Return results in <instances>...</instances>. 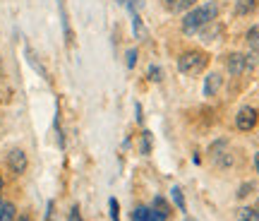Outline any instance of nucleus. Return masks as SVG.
<instances>
[{
  "mask_svg": "<svg viewBox=\"0 0 259 221\" xmlns=\"http://www.w3.org/2000/svg\"><path fill=\"white\" fill-rule=\"evenodd\" d=\"M219 17V5L209 0L204 5H194L190 12H185V19H183V31L185 34H197L202 27H206L209 22H216Z\"/></svg>",
  "mask_w": 259,
  "mask_h": 221,
  "instance_id": "f257e3e1",
  "label": "nucleus"
},
{
  "mask_svg": "<svg viewBox=\"0 0 259 221\" xmlns=\"http://www.w3.org/2000/svg\"><path fill=\"white\" fill-rule=\"evenodd\" d=\"M209 65V53L202 51V48H187L185 53H180L178 58V70L187 77H194V75H202Z\"/></svg>",
  "mask_w": 259,
  "mask_h": 221,
  "instance_id": "f03ea898",
  "label": "nucleus"
},
{
  "mask_svg": "<svg viewBox=\"0 0 259 221\" xmlns=\"http://www.w3.org/2000/svg\"><path fill=\"white\" fill-rule=\"evenodd\" d=\"M254 67V58L247 53H231L226 58V70L233 75V77H240V75L250 72Z\"/></svg>",
  "mask_w": 259,
  "mask_h": 221,
  "instance_id": "7ed1b4c3",
  "label": "nucleus"
},
{
  "mask_svg": "<svg viewBox=\"0 0 259 221\" xmlns=\"http://www.w3.org/2000/svg\"><path fill=\"white\" fill-rule=\"evenodd\" d=\"M257 120H259L257 108L242 106V108L238 110V116H235V125H238V130H242V132H250V130H254Z\"/></svg>",
  "mask_w": 259,
  "mask_h": 221,
  "instance_id": "20e7f679",
  "label": "nucleus"
},
{
  "mask_svg": "<svg viewBox=\"0 0 259 221\" xmlns=\"http://www.w3.org/2000/svg\"><path fill=\"white\" fill-rule=\"evenodd\" d=\"M8 166L12 173H17V175L24 173L29 166V159H27V154H24V149H12L8 154Z\"/></svg>",
  "mask_w": 259,
  "mask_h": 221,
  "instance_id": "39448f33",
  "label": "nucleus"
},
{
  "mask_svg": "<svg viewBox=\"0 0 259 221\" xmlns=\"http://www.w3.org/2000/svg\"><path fill=\"white\" fill-rule=\"evenodd\" d=\"M223 87V75L221 72H209L204 77V96H216V94L221 92Z\"/></svg>",
  "mask_w": 259,
  "mask_h": 221,
  "instance_id": "423d86ee",
  "label": "nucleus"
},
{
  "mask_svg": "<svg viewBox=\"0 0 259 221\" xmlns=\"http://www.w3.org/2000/svg\"><path fill=\"white\" fill-rule=\"evenodd\" d=\"M132 221H166V219H163L154 207L139 204V207H135V212H132Z\"/></svg>",
  "mask_w": 259,
  "mask_h": 221,
  "instance_id": "0eeeda50",
  "label": "nucleus"
},
{
  "mask_svg": "<svg viewBox=\"0 0 259 221\" xmlns=\"http://www.w3.org/2000/svg\"><path fill=\"white\" fill-rule=\"evenodd\" d=\"M221 31H223V27L219 24V22H209V24H206V27H202L197 34L202 36V41H206V44H209V41H216V39L221 36Z\"/></svg>",
  "mask_w": 259,
  "mask_h": 221,
  "instance_id": "6e6552de",
  "label": "nucleus"
},
{
  "mask_svg": "<svg viewBox=\"0 0 259 221\" xmlns=\"http://www.w3.org/2000/svg\"><path fill=\"white\" fill-rule=\"evenodd\" d=\"M257 10V0H235V15L238 17H247Z\"/></svg>",
  "mask_w": 259,
  "mask_h": 221,
  "instance_id": "1a4fd4ad",
  "label": "nucleus"
},
{
  "mask_svg": "<svg viewBox=\"0 0 259 221\" xmlns=\"http://www.w3.org/2000/svg\"><path fill=\"white\" fill-rule=\"evenodd\" d=\"M130 17H132V31H135V39H144L147 36V29L142 24V17H139L137 10H130Z\"/></svg>",
  "mask_w": 259,
  "mask_h": 221,
  "instance_id": "9d476101",
  "label": "nucleus"
},
{
  "mask_svg": "<svg viewBox=\"0 0 259 221\" xmlns=\"http://www.w3.org/2000/svg\"><path fill=\"white\" fill-rule=\"evenodd\" d=\"M245 41H247V48H250V51L259 53V24H254V27L247 29V34H245Z\"/></svg>",
  "mask_w": 259,
  "mask_h": 221,
  "instance_id": "9b49d317",
  "label": "nucleus"
},
{
  "mask_svg": "<svg viewBox=\"0 0 259 221\" xmlns=\"http://www.w3.org/2000/svg\"><path fill=\"white\" fill-rule=\"evenodd\" d=\"M17 216V207L12 202H3L0 204V221H15Z\"/></svg>",
  "mask_w": 259,
  "mask_h": 221,
  "instance_id": "f8f14e48",
  "label": "nucleus"
},
{
  "mask_svg": "<svg viewBox=\"0 0 259 221\" xmlns=\"http://www.w3.org/2000/svg\"><path fill=\"white\" fill-rule=\"evenodd\" d=\"M151 207H154V209H156L163 219H168V216H170V207H168V202L161 197V195H158V197H154V204H151Z\"/></svg>",
  "mask_w": 259,
  "mask_h": 221,
  "instance_id": "ddd939ff",
  "label": "nucleus"
},
{
  "mask_svg": "<svg viewBox=\"0 0 259 221\" xmlns=\"http://www.w3.org/2000/svg\"><path fill=\"white\" fill-rule=\"evenodd\" d=\"M238 221H259V212L254 207H242L238 212Z\"/></svg>",
  "mask_w": 259,
  "mask_h": 221,
  "instance_id": "4468645a",
  "label": "nucleus"
},
{
  "mask_svg": "<svg viewBox=\"0 0 259 221\" xmlns=\"http://www.w3.org/2000/svg\"><path fill=\"white\" fill-rule=\"evenodd\" d=\"M194 5H197V0H173V3H170V12H185L187 8H194Z\"/></svg>",
  "mask_w": 259,
  "mask_h": 221,
  "instance_id": "2eb2a0df",
  "label": "nucleus"
},
{
  "mask_svg": "<svg viewBox=\"0 0 259 221\" xmlns=\"http://www.w3.org/2000/svg\"><path fill=\"white\" fill-rule=\"evenodd\" d=\"M170 195H173V200H176L178 209H180V212H187V202H185V197H183V190H180L178 185L170 188Z\"/></svg>",
  "mask_w": 259,
  "mask_h": 221,
  "instance_id": "dca6fc26",
  "label": "nucleus"
},
{
  "mask_svg": "<svg viewBox=\"0 0 259 221\" xmlns=\"http://www.w3.org/2000/svg\"><path fill=\"white\" fill-rule=\"evenodd\" d=\"M147 77L151 80V82H161V80H163V70H161L158 65H149Z\"/></svg>",
  "mask_w": 259,
  "mask_h": 221,
  "instance_id": "f3484780",
  "label": "nucleus"
},
{
  "mask_svg": "<svg viewBox=\"0 0 259 221\" xmlns=\"http://www.w3.org/2000/svg\"><path fill=\"white\" fill-rule=\"evenodd\" d=\"M125 65H127V70H132L137 65V48H130L127 53H125Z\"/></svg>",
  "mask_w": 259,
  "mask_h": 221,
  "instance_id": "a211bd4d",
  "label": "nucleus"
},
{
  "mask_svg": "<svg viewBox=\"0 0 259 221\" xmlns=\"http://www.w3.org/2000/svg\"><path fill=\"white\" fill-rule=\"evenodd\" d=\"M111 219L120 221V207H118V200H115V197H111Z\"/></svg>",
  "mask_w": 259,
  "mask_h": 221,
  "instance_id": "6ab92c4d",
  "label": "nucleus"
},
{
  "mask_svg": "<svg viewBox=\"0 0 259 221\" xmlns=\"http://www.w3.org/2000/svg\"><path fill=\"white\" fill-rule=\"evenodd\" d=\"M149 149H151V135L142 132V154H149Z\"/></svg>",
  "mask_w": 259,
  "mask_h": 221,
  "instance_id": "aec40b11",
  "label": "nucleus"
},
{
  "mask_svg": "<svg viewBox=\"0 0 259 221\" xmlns=\"http://www.w3.org/2000/svg\"><path fill=\"white\" fill-rule=\"evenodd\" d=\"M67 221H84L82 214H79V207H72V209H70V216H67Z\"/></svg>",
  "mask_w": 259,
  "mask_h": 221,
  "instance_id": "412c9836",
  "label": "nucleus"
},
{
  "mask_svg": "<svg viewBox=\"0 0 259 221\" xmlns=\"http://www.w3.org/2000/svg\"><path fill=\"white\" fill-rule=\"evenodd\" d=\"M252 188H254V185H252V183H245V185H242V188H240V193H238V197H247V195H250V190H252Z\"/></svg>",
  "mask_w": 259,
  "mask_h": 221,
  "instance_id": "4be33fe9",
  "label": "nucleus"
},
{
  "mask_svg": "<svg viewBox=\"0 0 259 221\" xmlns=\"http://www.w3.org/2000/svg\"><path fill=\"white\" fill-rule=\"evenodd\" d=\"M137 120H139V123L144 120V116H142V106H139V103H137Z\"/></svg>",
  "mask_w": 259,
  "mask_h": 221,
  "instance_id": "5701e85b",
  "label": "nucleus"
},
{
  "mask_svg": "<svg viewBox=\"0 0 259 221\" xmlns=\"http://www.w3.org/2000/svg\"><path fill=\"white\" fill-rule=\"evenodd\" d=\"M254 168H257V173H259V152L254 154Z\"/></svg>",
  "mask_w": 259,
  "mask_h": 221,
  "instance_id": "b1692460",
  "label": "nucleus"
},
{
  "mask_svg": "<svg viewBox=\"0 0 259 221\" xmlns=\"http://www.w3.org/2000/svg\"><path fill=\"white\" fill-rule=\"evenodd\" d=\"M115 3H118V5H127L130 0H115Z\"/></svg>",
  "mask_w": 259,
  "mask_h": 221,
  "instance_id": "393cba45",
  "label": "nucleus"
},
{
  "mask_svg": "<svg viewBox=\"0 0 259 221\" xmlns=\"http://www.w3.org/2000/svg\"><path fill=\"white\" fill-rule=\"evenodd\" d=\"M161 3H163L166 8H170V3H173V0H161Z\"/></svg>",
  "mask_w": 259,
  "mask_h": 221,
  "instance_id": "a878e982",
  "label": "nucleus"
},
{
  "mask_svg": "<svg viewBox=\"0 0 259 221\" xmlns=\"http://www.w3.org/2000/svg\"><path fill=\"white\" fill-rule=\"evenodd\" d=\"M15 221H29V216H19V219H15Z\"/></svg>",
  "mask_w": 259,
  "mask_h": 221,
  "instance_id": "bb28decb",
  "label": "nucleus"
},
{
  "mask_svg": "<svg viewBox=\"0 0 259 221\" xmlns=\"http://www.w3.org/2000/svg\"><path fill=\"white\" fill-rule=\"evenodd\" d=\"M3 185H5V180H3V175H0V190H3Z\"/></svg>",
  "mask_w": 259,
  "mask_h": 221,
  "instance_id": "cd10ccee",
  "label": "nucleus"
},
{
  "mask_svg": "<svg viewBox=\"0 0 259 221\" xmlns=\"http://www.w3.org/2000/svg\"><path fill=\"white\" fill-rule=\"evenodd\" d=\"M254 209H257V212H259V200H257V207H254Z\"/></svg>",
  "mask_w": 259,
  "mask_h": 221,
  "instance_id": "c85d7f7f",
  "label": "nucleus"
},
{
  "mask_svg": "<svg viewBox=\"0 0 259 221\" xmlns=\"http://www.w3.org/2000/svg\"><path fill=\"white\" fill-rule=\"evenodd\" d=\"M185 221H194V219H185Z\"/></svg>",
  "mask_w": 259,
  "mask_h": 221,
  "instance_id": "c756f323",
  "label": "nucleus"
},
{
  "mask_svg": "<svg viewBox=\"0 0 259 221\" xmlns=\"http://www.w3.org/2000/svg\"><path fill=\"white\" fill-rule=\"evenodd\" d=\"M0 72H3V67H0Z\"/></svg>",
  "mask_w": 259,
  "mask_h": 221,
  "instance_id": "7c9ffc66",
  "label": "nucleus"
},
{
  "mask_svg": "<svg viewBox=\"0 0 259 221\" xmlns=\"http://www.w3.org/2000/svg\"><path fill=\"white\" fill-rule=\"evenodd\" d=\"M0 204H3V202H0Z\"/></svg>",
  "mask_w": 259,
  "mask_h": 221,
  "instance_id": "2f4dec72",
  "label": "nucleus"
}]
</instances>
